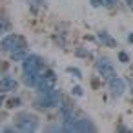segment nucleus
<instances>
[{"instance_id": "f257e3e1", "label": "nucleus", "mask_w": 133, "mask_h": 133, "mask_svg": "<svg viewBox=\"0 0 133 133\" xmlns=\"http://www.w3.org/2000/svg\"><path fill=\"white\" fill-rule=\"evenodd\" d=\"M60 104V93L57 89H49V91H44L40 93V97L35 100V106L37 108H57Z\"/></svg>"}, {"instance_id": "f03ea898", "label": "nucleus", "mask_w": 133, "mask_h": 133, "mask_svg": "<svg viewBox=\"0 0 133 133\" xmlns=\"http://www.w3.org/2000/svg\"><path fill=\"white\" fill-rule=\"evenodd\" d=\"M15 124L18 131H35L38 128V118L31 113H20L15 118Z\"/></svg>"}, {"instance_id": "7ed1b4c3", "label": "nucleus", "mask_w": 133, "mask_h": 133, "mask_svg": "<svg viewBox=\"0 0 133 133\" xmlns=\"http://www.w3.org/2000/svg\"><path fill=\"white\" fill-rule=\"evenodd\" d=\"M22 71L24 73H33V75H38L40 69H42V58L37 57V55H29L22 60Z\"/></svg>"}, {"instance_id": "20e7f679", "label": "nucleus", "mask_w": 133, "mask_h": 133, "mask_svg": "<svg viewBox=\"0 0 133 133\" xmlns=\"http://www.w3.org/2000/svg\"><path fill=\"white\" fill-rule=\"evenodd\" d=\"M97 71H98L100 77H104L106 80H111V78L115 77V69H113L109 58H106V57H102V58L97 60Z\"/></svg>"}, {"instance_id": "39448f33", "label": "nucleus", "mask_w": 133, "mask_h": 133, "mask_svg": "<svg viewBox=\"0 0 133 133\" xmlns=\"http://www.w3.org/2000/svg\"><path fill=\"white\" fill-rule=\"evenodd\" d=\"M22 46H24V38L18 37V35H8V37L2 40V49L8 51V53L18 49V48H22Z\"/></svg>"}, {"instance_id": "423d86ee", "label": "nucleus", "mask_w": 133, "mask_h": 133, "mask_svg": "<svg viewBox=\"0 0 133 133\" xmlns=\"http://www.w3.org/2000/svg\"><path fill=\"white\" fill-rule=\"evenodd\" d=\"M53 86H55V73H53V71H48L46 75L38 77V84H37V89H38L40 93L53 89Z\"/></svg>"}, {"instance_id": "0eeeda50", "label": "nucleus", "mask_w": 133, "mask_h": 133, "mask_svg": "<svg viewBox=\"0 0 133 133\" xmlns=\"http://www.w3.org/2000/svg\"><path fill=\"white\" fill-rule=\"evenodd\" d=\"M124 91H126V84H124V80L118 78V77H113V78L109 80V93H111L113 97H120Z\"/></svg>"}, {"instance_id": "6e6552de", "label": "nucleus", "mask_w": 133, "mask_h": 133, "mask_svg": "<svg viewBox=\"0 0 133 133\" xmlns=\"http://www.w3.org/2000/svg\"><path fill=\"white\" fill-rule=\"evenodd\" d=\"M17 89V80L11 77H4L0 80V93H8V91H15Z\"/></svg>"}, {"instance_id": "1a4fd4ad", "label": "nucleus", "mask_w": 133, "mask_h": 133, "mask_svg": "<svg viewBox=\"0 0 133 133\" xmlns=\"http://www.w3.org/2000/svg\"><path fill=\"white\" fill-rule=\"evenodd\" d=\"M75 124V131H93L95 126L88 120V118H78V120H73Z\"/></svg>"}, {"instance_id": "9d476101", "label": "nucleus", "mask_w": 133, "mask_h": 133, "mask_svg": "<svg viewBox=\"0 0 133 133\" xmlns=\"http://www.w3.org/2000/svg\"><path fill=\"white\" fill-rule=\"evenodd\" d=\"M28 57V49L22 46V48H18V49H15V51H11V58L13 60H24Z\"/></svg>"}, {"instance_id": "9b49d317", "label": "nucleus", "mask_w": 133, "mask_h": 133, "mask_svg": "<svg viewBox=\"0 0 133 133\" xmlns=\"http://www.w3.org/2000/svg\"><path fill=\"white\" fill-rule=\"evenodd\" d=\"M98 38H100L104 44H108V46H115V44H117V42H115L109 35H106V33H98Z\"/></svg>"}, {"instance_id": "f8f14e48", "label": "nucleus", "mask_w": 133, "mask_h": 133, "mask_svg": "<svg viewBox=\"0 0 133 133\" xmlns=\"http://www.w3.org/2000/svg\"><path fill=\"white\" fill-rule=\"evenodd\" d=\"M9 22L6 20V18H2V17H0V35H4V33H8L9 31Z\"/></svg>"}, {"instance_id": "ddd939ff", "label": "nucleus", "mask_w": 133, "mask_h": 133, "mask_svg": "<svg viewBox=\"0 0 133 133\" xmlns=\"http://www.w3.org/2000/svg\"><path fill=\"white\" fill-rule=\"evenodd\" d=\"M8 104H9V108H15V106H18V104H20V100H18V98H13V100H9Z\"/></svg>"}, {"instance_id": "4468645a", "label": "nucleus", "mask_w": 133, "mask_h": 133, "mask_svg": "<svg viewBox=\"0 0 133 133\" xmlns=\"http://www.w3.org/2000/svg\"><path fill=\"white\" fill-rule=\"evenodd\" d=\"M68 71H69V73H73V75H77V77H80V71H78V69H75V68H69Z\"/></svg>"}, {"instance_id": "2eb2a0df", "label": "nucleus", "mask_w": 133, "mask_h": 133, "mask_svg": "<svg viewBox=\"0 0 133 133\" xmlns=\"http://www.w3.org/2000/svg\"><path fill=\"white\" fill-rule=\"evenodd\" d=\"M106 6H109V8L117 6V0H106Z\"/></svg>"}, {"instance_id": "dca6fc26", "label": "nucleus", "mask_w": 133, "mask_h": 133, "mask_svg": "<svg viewBox=\"0 0 133 133\" xmlns=\"http://www.w3.org/2000/svg\"><path fill=\"white\" fill-rule=\"evenodd\" d=\"M118 58H120L122 62H128V55H126V53H120V55H118Z\"/></svg>"}, {"instance_id": "f3484780", "label": "nucleus", "mask_w": 133, "mask_h": 133, "mask_svg": "<svg viewBox=\"0 0 133 133\" xmlns=\"http://www.w3.org/2000/svg\"><path fill=\"white\" fill-rule=\"evenodd\" d=\"M91 4H93L95 8H98V6H102V0H91Z\"/></svg>"}, {"instance_id": "a211bd4d", "label": "nucleus", "mask_w": 133, "mask_h": 133, "mask_svg": "<svg viewBox=\"0 0 133 133\" xmlns=\"http://www.w3.org/2000/svg\"><path fill=\"white\" fill-rule=\"evenodd\" d=\"M73 91H75V95H82V89H80V88H75Z\"/></svg>"}, {"instance_id": "6ab92c4d", "label": "nucleus", "mask_w": 133, "mask_h": 133, "mask_svg": "<svg viewBox=\"0 0 133 133\" xmlns=\"http://www.w3.org/2000/svg\"><path fill=\"white\" fill-rule=\"evenodd\" d=\"M126 2H128V4H129V6L133 8V0H126Z\"/></svg>"}, {"instance_id": "aec40b11", "label": "nucleus", "mask_w": 133, "mask_h": 133, "mask_svg": "<svg viewBox=\"0 0 133 133\" xmlns=\"http://www.w3.org/2000/svg\"><path fill=\"white\" fill-rule=\"evenodd\" d=\"M2 102H4V98H2V95H0V106H2Z\"/></svg>"}]
</instances>
